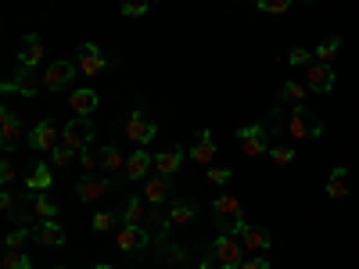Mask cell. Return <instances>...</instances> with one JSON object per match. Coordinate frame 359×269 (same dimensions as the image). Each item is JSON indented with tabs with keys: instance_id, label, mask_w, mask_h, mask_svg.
I'll use <instances>...</instances> for the list:
<instances>
[{
	"instance_id": "4dcf8cb0",
	"label": "cell",
	"mask_w": 359,
	"mask_h": 269,
	"mask_svg": "<svg viewBox=\"0 0 359 269\" xmlns=\"http://www.w3.org/2000/svg\"><path fill=\"white\" fill-rule=\"evenodd\" d=\"M338 50H341V40H338V36L323 40V43L316 47V62H323V65H334V62H338Z\"/></svg>"
},
{
	"instance_id": "ba28073f",
	"label": "cell",
	"mask_w": 359,
	"mask_h": 269,
	"mask_svg": "<svg viewBox=\"0 0 359 269\" xmlns=\"http://www.w3.org/2000/svg\"><path fill=\"white\" fill-rule=\"evenodd\" d=\"M155 137H158V126L151 123V118H144L140 108H133V115L126 118V140H133L137 147H144V144H151Z\"/></svg>"
},
{
	"instance_id": "7dc6e473",
	"label": "cell",
	"mask_w": 359,
	"mask_h": 269,
	"mask_svg": "<svg viewBox=\"0 0 359 269\" xmlns=\"http://www.w3.org/2000/svg\"><path fill=\"white\" fill-rule=\"evenodd\" d=\"M302 4H313V0H302Z\"/></svg>"
},
{
	"instance_id": "bcb514c9",
	"label": "cell",
	"mask_w": 359,
	"mask_h": 269,
	"mask_svg": "<svg viewBox=\"0 0 359 269\" xmlns=\"http://www.w3.org/2000/svg\"><path fill=\"white\" fill-rule=\"evenodd\" d=\"M94 269H115V265H108V262H97V265H94Z\"/></svg>"
},
{
	"instance_id": "603a6c76",
	"label": "cell",
	"mask_w": 359,
	"mask_h": 269,
	"mask_svg": "<svg viewBox=\"0 0 359 269\" xmlns=\"http://www.w3.org/2000/svg\"><path fill=\"white\" fill-rule=\"evenodd\" d=\"M101 169H104L108 176L126 172V158H123V151H118V144H104V147H101Z\"/></svg>"
},
{
	"instance_id": "30bf717a",
	"label": "cell",
	"mask_w": 359,
	"mask_h": 269,
	"mask_svg": "<svg viewBox=\"0 0 359 269\" xmlns=\"http://www.w3.org/2000/svg\"><path fill=\"white\" fill-rule=\"evenodd\" d=\"M144 230L151 233V244H165V237H169V230H172V219H169V212H165V205H151V212H147V219H144Z\"/></svg>"
},
{
	"instance_id": "52a82bcc",
	"label": "cell",
	"mask_w": 359,
	"mask_h": 269,
	"mask_svg": "<svg viewBox=\"0 0 359 269\" xmlns=\"http://www.w3.org/2000/svg\"><path fill=\"white\" fill-rule=\"evenodd\" d=\"M111 187H115V176H79L76 194H79L83 205H90V201H101Z\"/></svg>"
},
{
	"instance_id": "cb8c5ba5",
	"label": "cell",
	"mask_w": 359,
	"mask_h": 269,
	"mask_svg": "<svg viewBox=\"0 0 359 269\" xmlns=\"http://www.w3.org/2000/svg\"><path fill=\"white\" fill-rule=\"evenodd\" d=\"M69 108L76 115L90 118V115H94V108H97V94H94V90H76V94L69 97Z\"/></svg>"
},
{
	"instance_id": "6da1fadb",
	"label": "cell",
	"mask_w": 359,
	"mask_h": 269,
	"mask_svg": "<svg viewBox=\"0 0 359 269\" xmlns=\"http://www.w3.org/2000/svg\"><path fill=\"white\" fill-rule=\"evenodd\" d=\"M241 262H245L241 237H237V233H223V230H219L216 241L205 248V255H201V269H241Z\"/></svg>"
},
{
	"instance_id": "d6a6232c",
	"label": "cell",
	"mask_w": 359,
	"mask_h": 269,
	"mask_svg": "<svg viewBox=\"0 0 359 269\" xmlns=\"http://www.w3.org/2000/svg\"><path fill=\"white\" fill-rule=\"evenodd\" d=\"M291 4H294V0H255V8L262 15H287Z\"/></svg>"
},
{
	"instance_id": "d6986e66",
	"label": "cell",
	"mask_w": 359,
	"mask_h": 269,
	"mask_svg": "<svg viewBox=\"0 0 359 269\" xmlns=\"http://www.w3.org/2000/svg\"><path fill=\"white\" fill-rule=\"evenodd\" d=\"M72 76H76V65H72V62H54V65H47V72H43V86H47V90H62V86H69Z\"/></svg>"
},
{
	"instance_id": "836d02e7",
	"label": "cell",
	"mask_w": 359,
	"mask_h": 269,
	"mask_svg": "<svg viewBox=\"0 0 359 269\" xmlns=\"http://www.w3.org/2000/svg\"><path fill=\"white\" fill-rule=\"evenodd\" d=\"M4 269H33V262H29V255H25V251L8 248V251H4Z\"/></svg>"
},
{
	"instance_id": "7402d4cb",
	"label": "cell",
	"mask_w": 359,
	"mask_h": 269,
	"mask_svg": "<svg viewBox=\"0 0 359 269\" xmlns=\"http://www.w3.org/2000/svg\"><path fill=\"white\" fill-rule=\"evenodd\" d=\"M147 212H151V205H147L144 198H130L126 201V208H123V216H118V219H123V223H133V226H144V219H147Z\"/></svg>"
},
{
	"instance_id": "8992f818",
	"label": "cell",
	"mask_w": 359,
	"mask_h": 269,
	"mask_svg": "<svg viewBox=\"0 0 359 269\" xmlns=\"http://www.w3.org/2000/svg\"><path fill=\"white\" fill-rule=\"evenodd\" d=\"M108 69H111L108 50H101L97 43H83V47H79V72H83V76H101V72H108Z\"/></svg>"
},
{
	"instance_id": "4fadbf2b",
	"label": "cell",
	"mask_w": 359,
	"mask_h": 269,
	"mask_svg": "<svg viewBox=\"0 0 359 269\" xmlns=\"http://www.w3.org/2000/svg\"><path fill=\"white\" fill-rule=\"evenodd\" d=\"M22 140V123L11 108H0V144H4V151H15Z\"/></svg>"
},
{
	"instance_id": "484cf974",
	"label": "cell",
	"mask_w": 359,
	"mask_h": 269,
	"mask_svg": "<svg viewBox=\"0 0 359 269\" xmlns=\"http://www.w3.org/2000/svg\"><path fill=\"white\" fill-rule=\"evenodd\" d=\"M241 244H245V251H269V233L266 230H259V226H245V233H241Z\"/></svg>"
},
{
	"instance_id": "f1b7e54d",
	"label": "cell",
	"mask_w": 359,
	"mask_h": 269,
	"mask_svg": "<svg viewBox=\"0 0 359 269\" xmlns=\"http://www.w3.org/2000/svg\"><path fill=\"white\" fill-rule=\"evenodd\" d=\"M50 184H54V176H50V165L36 162V169L29 172V179H25V191H50Z\"/></svg>"
},
{
	"instance_id": "7bdbcfd3",
	"label": "cell",
	"mask_w": 359,
	"mask_h": 269,
	"mask_svg": "<svg viewBox=\"0 0 359 269\" xmlns=\"http://www.w3.org/2000/svg\"><path fill=\"white\" fill-rule=\"evenodd\" d=\"M50 162H54V165H69V162H72V151H69L65 144H57L54 151H50Z\"/></svg>"
},
{
	"instance_id": "44dd1931",
	"label": "cell",
	"mask_w": 359,
	"mask_h": 269,
	"mask_svg": "<svg viewBox=\"0 0 359 269\" xmlns=\"http://www.w3.org/2000/svg\"><path fill=\"white\" fill-rule=\"evenodd\" d=\"M194 216H198V205H194L191 198H172V205H169V219H172V226H187Z\"/></svg>"
},
{
	"instance_id": "e0dca14e",
	"label": "cell",
	"mask_w": 359,
	"mask_h": 269,
	"mask_svg": "<svg viewBox=\"0 0 359 269\" xmlns=\"http://www.w3.org/2000/svg\"><path fill=\"white\" fill-rule=\"evenodd\" d=\"M191 158H194L198 165H212V158H216V137H212V130H201V133L194 137Z\"/></svg>"
},
{
	"instance_id": "1f68e13d",
	"label": "cell",
	"mask_w": 359,
	"mask_h": 269,
	"mask_svg": "<svg viewBox=\"0 0 359 269\" xmlns=\"http://www.w3.org/2000/svg\"><path fill=\"white\" fill-rule=\"evenodd\" d=\"M79 169H83V176H94V172L101 169V151H94V147H83V151H79Z\"/></svg>"
},
{
	"instance_id": "8d00e7d4",
	"label": "cell",
	"mask_w": 359,
	"mask_h": 269,
	"mask_svg": "<svg viewBox=\"0 0 359 269\" xmlns=\"http://www.w3.org/2000/svg\"><path fill=\"white\" fill-rule=\"evenodd\" d=\"M29 237H33V230H29V226H15V230L4 237V248H22Z\"/></svg>"
},
{
	"instance_id": "ab89813d",
	"label": "cell",
	"mask_w": 359,
	"mask_h": 269,
	"mask_svg": "<svg viewBox=\"0 0 359 269\" xmlns=\"http://www.w3.org/2000/svg\"><path fill=\"white\" fill-rule=\"evenodd\" d=\"M115 223H123V219H118V216H111V212H97L90 226H94V233H108Z\"/></svg>"
},
{
	"instance_id": "8fae6325",
	"label": "cell",
	"mask_w": 359,
	"mask_h": 269,
	"mask_svg": "<svg viewBox=\"0 0 359 269\" xmlns=\"http://www.w3.org/2000/svg\"><path fill=\"white\" fill-rule=\"evenodd\" d=\"M306 86L313 94H331L334 86V65H323V62H309V72H306Z\"/></svg>"
},
{
	"instance_id": "d4e9b609",
	"label": "cell",
	"mask_w": 359,
	"mask_h": 269,
	"mask_svg": "<svg viewBox=\"0 0 359 269\" xmlns=\"http://www.w3.org/2000/svg\"><path fill=\"white\" fill-rule=\"evenodd\" d=\"M8 219L18 223V226H25V223H33V219H40V216H36V205H33V201H29V198H18V201L8 208Z\"/></svg>"
},
{
	"instance_id": "7c38bea8",
	"label": "cell",
	"mask_w": 359,
	"mask_h": 269,
	"mask_svg": "<svg viewBox=\"0 0 359 269\" xmlns=\"http://www.w3.org/2000/svg\"><path fill=\"white\" fill-rule=\"evenodd\" d=\"M57 144H62V137H57V130H54L50 118L36 123V126H33V133H29V147H33V151H54Z\"/></svg>"
},
{
	"instance_id": "7a4b0ae2",
	"label": "cell",
	"mask_w": 359,
	"mask_h": 269,
	"mask_svg": "<svg viewBox=\"0 0 359 269\" xmlns=\"http://www.w3.org/2000/svg\"><path fill=\"white\" fill-rule=\"evenodd\" d=\"M212 212H216V219H219V230H223V233H237V237L245 233L248 219H245L241 201H237L233 194H219V198L212 201Z\"/></svg>"
},
{
	"instance_id": "ffe728a7",
	"label": "cell",
	"mask_w": 359,
	"mask_h": 269,
	"mask_svg": "<svg viewBox=\"0 0 359 269\" xmlns=\"http://www.w3.org/2000/svg\"><path fill=\"white\" fill-rule=\"evenodd\" d=\"M169 179H172V176H162V172L147 176V179H144V194H140V198H144L147 205H162V201H165V194H169Z\"/></svg>"
},
{
	"instance_id": "3957f363",
	"label": "cell",
	"mask_w": 359,
	"mask_h": 269,
	"mask_svg": "<svg viewBox=\"0 0 359 269\" xmlns=\"http://www.w3.org/2000/svg\"><path fill=\"white\" fill-rule=\"evenodd\" d=\"M237 144L248 158H259V155H269V126L266 123H252V126H241L237 130Z\"/></svg>"
},
{
	"instance_id": "277c9868",
	"label": "cell",
	"mask_w": 359,
	"mask_h": 269,
	"mask_svg": "<svg viewBox=\"0 0 359 269\" xmlns=\"http://www.w3.org/2000/svg\"><path fill=\"white\" fill-rule=\"evenodd\" d=\"M0 90H4V94H15L18 90V94H25V97H36L40 90H47V86H43V76H36V69H22L18 65V72L0 83Z\"/></svg>"
},
{
	"instance_id": "ac0fdd59",
	"label": "cell",
	"mask_w": 359,
	"mask_h": 269,
	"mask_svg": "<svg viewBox=\"0 0 359 269\" xmlns=\"http://www.w3.org/2000/svg\"><path fill=\"white\" fill-rule=\"evenodd\" d=\"M33 237H36L43 248H62V244H65V230L57 226L54 219H40V223L33 226Z\"/></svg>"
},
{
	"instance_id": "f546056e",
	"label": "cell",
	"mask_w": 359,
	"mask_h": 269,
	"mask_svg": "<svg viewBox=\"0 0 359 269\" xmlns=\"http://www.w3.org/2000/svg\"><path fill=\"white\" fill-rule=\"evenodd\" d=\"M158 262H165V265H180V262H187V248H184V244L165 241V244L158 248Z\"/></svg>"
},
{
	"instance_id": "f35d334b",
	"label": "cell",
	"mask_w": 359,
	"mask_h": 269,
	"mask_svg": "<svg viewBox=\"0 0 359 269\" xmlns=\"http://www.w3.org/2000/svg\"><path fill=\"white\" fill-rule=\"evenodd\" d=\"M151 4H155V0H123V15H126V18H140Z\"/></svg>"
},
{
	"instance_id": "5b68a950",
	"label": "cell",
	"mask_w": 359,
	"mask_h": 269,
	"mask_svg": "<svg viewBox=\"0 0 359 269\" xmlns=\"http://www.w3.org/2000/svg\"><path fill=\"white\" fill-rule=\"evenodd\" d=\"M90 140H94V126H90V118H83V115H76L72 123L62 130V144L69 147L72 155H79L83 147H90Z\"/></svg>"
},
{
	"instance_id": "4316f807",
	"label": "cell",
	"mask_w": 359,
	"mask_h": 269,
	"mask_svg": "<svg viewBox=\"0 0 359 269\" xmlns=\"http://www.w3.org/2000/svg\"><path fill=\"white\" fill-rule=\"evenodd\" d=\"M327 198H348V169L345 165H338L331 176H327Z\"/></svg>"
},
{
	"instance_id": "2e32d148",
	"label": "cell",
	"mask_w": 359,
	"mask_h": 269,
	"mask_svg": "<svg viewBox=\"0 0 359 269\" xmlns=\"http://www.w3.org/2000/svg\"><path fill=\"white\" fill-rule=\"evenodd\" d=\"M47 57V50H43V40L36 36V33H29L25 40H22V50H18V65L22 69H36L40 62Z\"/></svg>"
},
{
	"instance_id": "74e56055",
	"label": "cell",
	"mask_w": 359,
	"mask_h": 269,
	"mask_svg": "<svg viewBox=\"0 0 359 269\" xmlns=\"http://www.w3.org/2000/svg\"><path fill=\"white\" fill-rule=\"evenodd\" d=\"M205 176H208V184L223 187V184H230V179H233V169H226V165H223V169H219V165H208V172H205Z\"/></svg>"
},
{
	"instance_id": "60d3db41",
	"label": "cell",
	"mask_w": 359,
	"mask_h": 269,
	"mask_svg": "<svg viewBox=\"0 0 359 269\" xmlns=\"http://www.w3.org/2000/svg\"><path fill=\"white\" fill-rule=\"evenodd\" d=\"M313 57H309V50L306 47H291L287 50V65H309Z\"/></svg>"
},
{
	"instance_id": "83f0119b",
	"label": "cell",
	"mask_w": 359,
	"mask_h": 269,
	"mask_svg": "<svg viewBox=\"0 0 359 269\" xmlns=\"http://www.w3.org/2000/svg\"><path fill=\"white\" fill-rule=\"evenodd\" d=\"M306 94H309V86H306V83H298V79H287V83L280 86L277 101H280V104H302V101H306Z\"/></svg>"
},
{
	"instance_id": "ee69618b",
	"label": "cell",
	"mask_w": 359,
	"mask_h": 269,
	"mask_svg": "<svg viewBox=\"0 0 359 269\" xmlns=\"http://www.w3.org/2000/svg\"><path fill=\"white\" fill-rule=\"evenodd\" d=\"M241 269H269V258L266 255H252V258L241 262Z\"/></svg>"
},
{
	"instance_id": "c3c4849f",
	"label": "cell",
	"mask_w": 359,
	"mask_h": 269,
	"mask_svg": "<svg viewBox=\"0 0 359 269\" xmlns=\"http://www.w3.org/2000/svg\"><path fill=\"white\" fill-rule=\"evenodd\" d=\"M57 269H65V265H57Z\"/></svg>"
},
{
	"instance_id": "b9f144b4",
	"label": "cell",
	"mask_w": 359,
	"mask_h": 269,
	"mask_svg": "<svg viewBox=\"0 0 359 269\" xmlns=\"http://www.w3.org/2000/svg\"><path fill=\"white\" fill-rule=\"evenodd\" d=\"M15 176H18V169H15V162H0V184H4V187H11L15 184Z\"/></svg>"
},
{
	"instance_id": "9c48e42d",
	"label": "cell",
	"mask_w": 359,
	"mask_h": 269,
	"mask_svg": "<svg viewBox=\"0 0 359 269\" xmlns=\"http://www.w3.org/2000/svg\"><path fill=\"white\" fill-rule=\"evenodd\" d=\"M115 244H118V251H140V248L151 244V233H147L144 226H133V223H118Z\"/></svg>"
},
{
	"instance_id": "e575fe53",
	"label": "cell",
	"mask_w": 359,
	"mask_h": 269,
	"mask_svg": "<svg viewBox=\"0 0 359 269\" xmlns=\"http://www.w3.org/2000/svg\"><path fill=\"white\" fill-rule=\"evenodd\" d=\"M33 205H36V216H40V219H57V205H54L43 191L36 194V201H33Z\"/></svg>"
},
{
	"instance_id": "f6af8a7d",
	"label": "cell",
	"mask_w": 359,
	"mask_h": 269,
	"mask_svg": "<svg viewBox=\"0 0 359 269\" xmlns=\"http://www.w3.org/2000/svg\"><path fill=\"white\" fill-rule=\"evenodd\" d=\"M11 205H15V194H11V191L4 187V191H0V208H4V212H8Z\"/></svg>"
},
{
	"instance_id": "9a60e30c",
	"label": "cell",
	"mask_w": 359,
	"mask_h": 269,
	"mask_svg": "<svg viewBox=\"0 0 359 269\" xmlns=\"http://www.w3.org/2000/svg\"><path fill=\"white\" fill-rule=\"evenodd\" d=\"M151 169H155V155H147L144 151V147H137V151L126 158V179H133V184H137V179H140V184H144V179L147 176H151Z\"/></svg>"
},
{
	"instance_id": "5bb4252c",
	"label": "cell",
	"mask_w": 359,
	"mask_h": 269,
	"mask_svg": "<svg viewBox=\"0 0 359 269\" xmlns=\"http://www.w3.org/2000/svg\"><path fill=\"white\" fill-rule=\"evenodd\" d=\"M184 144H169V147H162V151L155 155V172H162V176H176L180 172V165H184Z\"/></svg>"
},
{
	"instance_id": "d590c367",
	"label": "cell",
	"mask_w": 359,
	"mask_h": 269,
	"mask_svg": "<svg viewBox=\"0 0 359 269\" xmlns=\"http://www.w3.org/2000/svg\"><path fill=\"white\" fill-rule=\"evenodd\" d=\"M269 158H273V165H287V162H294V147L273 144V147H269Z\"/></svg>"
}]
</instances>
